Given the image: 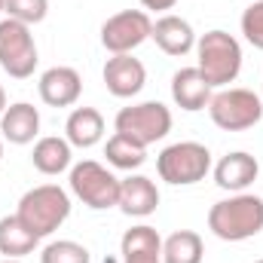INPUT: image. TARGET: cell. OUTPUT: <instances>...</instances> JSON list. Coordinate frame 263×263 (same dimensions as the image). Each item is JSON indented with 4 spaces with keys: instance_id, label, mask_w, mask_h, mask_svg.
Instances as JSON below:
<instances>
[{
    "instance_id": "6da1fadb",
    "label": "cell",
    "mask_w": 263,
    "mask_h": 263,
    "mask_svg": "<svg viewBox=\"0 0 263 263\" xmlns=\"http://www.w3.org/2000/svg\"><path fill=\"white\" fill-rule=\"evenodd\" d=\"M208 230L223 242H245L263 230V199L254 193H233L208 211Z\"/></svg>"
},
{
    "instance_id": "7a4b0ae2",
    "label": "cell",
    "mask_w": 263,
    "mask_h": 263,
    "mask_svg": "<svg viewBox=\"0 0 263 263\" xmlns=\"http://www.w3.org/2000/svg\"><path fill=\"white\" fill-rule=\"evenodd\" d=\"M196 67L202 70V77L208 80L211 89H227L239 70H242V46L233 34L214 28L208 34H202L196 40Z\"/></svg>"
},
{
    "instance_id": "3957f363",
    "label": "cell",
    "mask_w": 263,
    "mask_h": 263,
    "mask_svg": "<svg viewBox=\"0 0 263 263\" xmlns=\"http://www.w3.org/2000/svg\"><path fill=\"white\" fill-rule=\"evenodd\" d=\"M22 223L34 233V236H52L67 217H70V196L59 184H40L34 190H28L18 199V211Z\"/></svg>"
},
{
    "instance_id": "277c9868",
    "label": "cell",
    "mask_w": 263,
    "mask_h": 263,
    "mask_svg": "<svg viewBox=\"0 0 263 263\" xmlns=\"http://www.w3.org/2000/svg\"><path fill=\"white\" fill-rule=\"evenodd\" d=\"M156 172L165 184L172 187H190L205 181V175L211 172V150L199 141H178L168 144L159 156H156Z\"/></svg>"
},
{
    "instance_id": "5b68a950",
    "label": "cell",
    "mask_w": 263,
    "mask_h": 263,
    "mask_svg": "<svg viewBox=\"0 0 263 263\" xmlns=\"http://www.w3.org/2000/svg\"><path fill=\"white\" fill-rule=\"evenodd\" d=\"M211 123L223 132H245L254 129L263 120V98L251 89H220L208 101Z\"/></svg>"
},
{
    "instance_id": "8992f818",
    "label": "cell",
    "mask_w": 263,
    "mask_h": 263,
    "mask_svg": "<svg viewBox=\"0 0 263 263\" xmlns=\"http://www.w3.org/2000/svg\"><path fill=\"white\" fill-rule=\"evenodd\" d=\"M120 184L123 181L95 159H83L70 168V193L95 211L120 205Z\"/></svg>"
},
{
    "instance_id": "52a82bcc",
    "label": "cell",
    "mask_w": 263,
    "mask_h": 263,
    "mask_svg": "<svg viewBox=\"0 0 263 263\" xmlns=\"http://www.w3.org/2000/svg\"><path fill=\"white\" fill-rule=\"evenodd\" d=\"M114 129L132 141H138L141 147H150L172 132V110L162 101H141V104L123 107L117 114Z\"/></svg>"
},
{
    "instance_id": "ba28073f",
    "label": "cell",
    "mask_w": 263,
    "mask_h": 263,
    "mask_svg": "<svg viewBox=\"0 0 263 263\" xmlns=\"http://www.w3.org/2000/svg\"><path fill=\"white\" fill-rule=\"evenodd\" d=\"M37 62L40 59H37V43H34L31 25L3 18L0 22V67L15 80H28Z\"/></svg>"
},
{
    "instance_id": "9c48e42d",
    "label": "cell",
    "mask_w": 263,
    "mask_h": 263,
    "mask_svg": "<svg viewBox=\"0 0 263 263\" xmlns=\"http://www.w3.org/2000/svg\"><path fill=\"white\" fill-rule=\"evenodd\" d=\"M153 34V18L144 9H123L101 25V43L110 55L135 52Z\"/></svg>"
},
{
    "instance_id": "30bf717a",
    "label": "cell",
    "mask_w": 263,
    "mask_h": 263,
    "mask_svg": "<svg viewBox=\"0 0 263 263\" xmlns=\"http://www.w3.org/2000/svg\"><path fill=\"white\" fill-rule=\"evenodd\" d=\"M37 89H40L43 104H49V107H70L83 95V77L73 67L59 65V67H49V70L40 73Z\"/></svg>"
},
{
    "instance_id": "8fae6325",
    "label": "cell",
    "mask_w": 263,
    "mask_h": 263,
    "mask_svg": "<svg viewBox=\"0 0 263 263\" xmlns=\"http://www.w3.org/2000/svg\"><path fill=\"white\" fill-rule=\"evenodd\" d=\"M144 83H147V70H144V65L132 52L107 59V65H104V86H107V92L114 98H135L144 89Z\"/></svg>"
},
{
    "instance_id": "7c38bea8",
    "label": "cell",
    "mask_w": 263,
    "mask_h": 263,
    "mask_svg": "<svg viewBox=\"0 0 263 263\" xmlns=\"http://www.w3.org/2000/svg\"><path fill=\"white\" fill-rule=\"evenodd\" d=\"M260 175V162L245 153V150H236V153H227L217 165H214V184L220 190H230V193H245Z\"/></svg>"
},
{
    "instance_id": "4fadbf2b",
    "label": "cell",
    "mask_w": 263,
    "mask_h": 263,
    "mask_svg": "<svg viewBox=\"0 0 263 263\" xmlns=\"http://www.w3.org/2000/svg\"><path fill=\"white\" fill-rule=\"evenodd\" d=\"M150 40H156V46L165 55H175V59H181L190 49H196V31H193V25L187 18H181V15H172V12L153 22Z\"/></svg>"
},
{
    "instance_id": "5bb4252c",
    "label": "cell",
    "mask_w": 263,
    "mask_h": 263,
    "mask_svg": "<svg viewBox=\"0 0 263 263\" xmlns=\"http://www.w3.org/2000/svg\"><path fill=\"white\" fill-rule=\"evenodd\" d=\"M211 95L214 92H211V86H208V80L202 77L199 67H181L172 77V98H175V104L181 110H190V114L205 110Z\"/></svg>"
},
{
    "instance_id": "9a60e30c",
    "label": "cell",
    "mask_w": 263,
    "mask_h": 263,
    "mask_svg": "<svg viewBox=\"0 0 263 263\" xmlns=\"http://www.w3.org/2000/svg\"><path fill=\"white\" fill-rule=\"evenodd\" d=\"M120 208L129 217H150L159 208V190L147 175H129L120 184Z\"/></svg>"
},
{
    "instance_id": "2e32d148",
    "label": "cell",
    "mask_w": 263,
    "mask_h": 263,
    "mask_svg": "<svg viewBox=\"0 0 263 263\" xmlns=\"http://www.w3.org/2000/svg\"><path fill=\"white\" fill-rule=\"evenodd\" d=\"M120 254H123V263H162V239L153 227L138 223L123 233Z\"/></svg>"
},
{
    "instance_id": "e0dca14e",
    "label": "cell",
    "mask_w": 263,
    "mask_h": 263,
    "mask_svg": "<svg viewBox=\"0 0 263 263\" xmlns=\"http://www.w3.org/2000/svg\"><path fill=\"white\" fill-rule=\"evenodd\" d=\"M0 132L9 144H31L40 135V110L28 101H15L3 110Z\"/></svg>"
},
{
    "instance_id": "ac0fdd59",
    "label": "cell",
    "mask_w": 263,
    "mask_h": 263,
    "mask_svg": "<svg viewBox=\"0 0 263 263\" xmlns=\"http://www.w3.org/2000/svg\"><path fill=\"white\" fill-rule=\"evenodd\" d=\"M65 138L70 141V147L89 150L104 138V117L95 107H73L65 123Z\"/></svg>"
},
{
    "instance_id": "d6986e66",
    "label": "cell",
    "mask_w": 263,
    "mask_h": 263,
    "mask_svg": "<svg viewBox=\"0 0 263 263\" xmlns=\"http://www.w3.org/2000/svg\"><path fill=\"white\" fill-rule=\"evenodd\" d=\"M70 159H73V150H70V141L59 138V135H46L34 144V153H31V162L40 175H62L70 168Z\"/></svg>"
},
{
    "instance_id": "ffe728a7",
    "label": "cell",
    "mask_w": 263,
    "mask_h": 263,
    "mask_svg": "<svg viewBox=\"0 0 263 263\" xmlns=\"http://www.w3.org/2000/svg\"><path fill=\"white\" fill-rule=\"evenodd\" d=\"M40 245V236H34L18 214H6L0 217V254L3 257H15L22 260L25 254H34V248Z\"/></svg>"
},
{
    "instance_id": "44dd1931",
    "label": "cell",
    "mask_w": 263,
    "mask_h": 263,
    "mask_svg": "<svg viewBox=\"0 0 263 263\" xmlns=\"http://www.w3.org/2000/svg\"><path fill=\"white\" fill-rule=\"evenodd\" d=\"M205 245L193 230H178L162 242V263H202Z\"/></svg>"
},
{
    "instance_id": "7402d4cb",
    "label": "cell",
    "mask_w": 263,
    "mask_h": 263,
    "mask_svg": "<svg viewBox=\"0 0 263 263\" xmlns=\"http://www.w3.org/2000/svg\"><path fill=\"white\" fill-rule=\"evenodd\" d=\"M104 156H107V162H110L114 168L135 172V168H141V165L147 162V147H141L138 141H132V138H126V135L117 132L114 138H107Z\"/></svg>"
},
{
    "instance_id": "603a6c76",
    "label": "cell",
    "mask_w": 263,
    "mask_h": 263,
    "mask_svg": "<svg viewBox=\"0 0 263 263\" xmlns=\"http://www.w3.org/2000/svg\"><path fill=\"white\" fill-rule=\"evenodd\" d=\"M40 263H89V248L73 239H59L40 251Z\"/></svg>"
},
{
    "instance_id": "cb8c5ba5",
    "label": "cell",
    "mask_w": 263,
    "mask_h": 263,
    "mask_svg": "<svg viewBox=\"0 0 263 263\" xmlns=\"http://www.w3.org/2000/svg\"><path fill=\"white\" fill-rule=\"evenodd\" d=\"M3 12H6V18L25 22V25H40L49 12V0H6Z\"/></svg>"
},
{
    "instance_id": "d4e9b609",
    "label": "cell",
    "mask_w": 263,
    "mask_h": 263,
    "mask_svg": "<svg viewBox=\"0 0 263 263\" xmlns=\"http://www.w3.org/2000/svg\"><path fill=\"white\" fill-rule=\"evenodd\" d=\"M242 34L254 49H263V0H254L242 12Z\"/></svg>"
},
{
    "instance_id": "484cf974",
    "label": "cell",
    "mask_w": 263,
    "mask_h": 263,
    "mask_svg": "<svg viewBox=\"0 0 263 263\" xmlns=\"http://www.w3.org/2000/svg\"><path fill=\"white\" fill-rule=\"evenodd\" d=\"M178 0H141V6L144 9H156V12H162V9H172Z\"/></svg>"
},
{
    "instance_id": "4316f807",
    "label": "cell",
    "mask_w": 263,
    "mask_h": 263,
    "mask_svg": "<svg viewBox=\"0 0 263 263\" xmlns=\"http://www.w3.org/2000/svg\"><path fill=\"white\" fill-rule=\"evenodd\" d=\"M3 110H6V92H3V86H0V117H3Z\"/></svg>"
},
{
    "instance_id": "83f0119b",
    "label": "cell",
    "mask_w": 263,
    "mask_h": 263,
    "mask_svg": "<svg viewBox=\"0 0 263 263\" xmlns=\"http://www.w3.org/2000/svg\"><path fill=\"white\" fill-rule=\"evenodd\" d=\"M0 263H22V260H15V257H3Z\"/></svg>"
},
{
    "instance_id": "f1b7e54d",
    "label": "cell",
    "mask_w": 263,
    "mask_h": 263,
    "mask_svg": "<svg viewBox=\"0 0 263 263\" xmlns=\"http://www.w3.org/2000/svg\"><path fill=\"white\" fill-rule=\"evenodd\" d=\"M3 6H6V0H0V12H3Z\"/></svg>"
},
{
    "instance_id": "f546056e",
    "label": "cell",
    "mask_w": 263,
    "mask_h": 263,
    "mask_svg": "<svg viewBox=\"0 0 263 263\" xmlns=\"http://www.w3.org/2000/svg\"><path fill=\"white\" fill-rule=\"evenodd\" d=\"M0 159H3V141H0Z\"/></svg>"
},
{
    "instance_id": "4dcf8cb0",
    "label": "cell",
    "mask_w": 263,
    "mask_h": 263,
    "mask_svg": "<svg viewBox=\"0 0 263 263\" xmlns=\"http://www.w3.org/2000/svg\"><path fill=\"white\" fill-rule=\"evenodd\" d=\"M254 263H263V260H254Z\"/></svg>"
},
{
    "instance_id": "1f68e13d",
    "label": "cell",
    "mask_w": 263,
    "mask_h": 263,
    "mask_svg": "<svg viewBox=\"0 0 263 263\" xmlns=\"http://www.w3.org/2000/svg\"><path fill=\"white\" fill-rule=\"evenodd\" d=\"M260 98H263V95H260Z\"/></svg>"
}]
</instances>
